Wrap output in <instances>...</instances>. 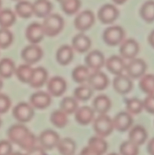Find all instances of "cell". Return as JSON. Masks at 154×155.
Returning <instances> with one entry per match:
<instances>
[{
	"label": "cell",
	"instance_id": "1",
	"mask_svg": "<svg viewBox=\"0 0 154 155\" xmlns=\"http://www.w3.org/2000/svg\"><path fill=\"white\" fill-rule=\"evenodd\" d=\"M42 25L45 36L53 37L62 31L64 27V21L63 18L57 14H50L44 18Z\"/></svg>",
	"mask_w": 154,
	"mask_h": 155
},
{
	"label": "cell",
	"instance_id": "2",
	"mask_svg": "<svg viewBox=\"0 0 154 155\" xmlns=\"http://www.w3.org/2000/svg\"><path fill=\"white\" fill-rule=\"evenodd\" d=\"M93 121V129L97 136L103 138L107 137L114 130L113 119L107 115V114H100Z\"/></svg>",
	"mask_w": 154,
	"mask_h": 155
},
{
	"label": "cell",
	"instance_id": "3",
	"mask_svg": "<svg viewBox=\"0 0 154 155\" xmlns=\"http://www.w3.org/2000/svg\"><path fill=\"white\" fill-rule=\"evenodd\" d=\"M125 37V31L119 26H113L106 29L103 33V39L107 45L116 46L122 43Z\"/></svg>",
	"mask_w": 154,
	"mask_h": 155
},
{
	"label": "cell",
	"instance_id": "4",
	"mask_svg": "<svg viewBox=\"0 0 154 155\" xmlns=\"http://www.w3.org/2000/svg\"><path fill=\"white\" fill-rule=\"evenodd\" d=\"M13 117L21 124H24L31 120L34 117V108L27 102H20L12 110Z\"/></svg>",
	"mask_w": 154,
	"mask_h": 155
},
{
	"label": "cell",
	"instance_id": "5",
	"mask_svg": "<svg viewBox=\"0 0 154 155\" xmlns=\"http://www.w3.org/2000/svg\"><path fill=\"white\" fill-rule=\"evenodd\" d=\"M43 57V51L37 44H31L26 46L21 51V58L28 64H34Z\"/></svg>",
	"mask_w": 154,
	"mask_h": 155
},
{
	"label": "cell",
	"instance_id": "6",
	"mask_svg": "<svg viewBox=\"0 0 154 155\" xmlns=\"http://www.w3.org/2000/svg\"><path fill=\"white\" fill-rule=\"evenodd\" d=\"M30 133L27 127L22 124H14L8 130V138L11 143L16 144L18 146L21 145Z\"/></svg>",
	"mask_w": 154,
	"mask_h": 155
},
{
	"label": "cell",
	"instance_id": "7",
	"mask_svg": "<svg viewBox=\"0 0 154 155\" xmlns=\"http://www.w3.org/2000/svg\"><path fill=\"white\" fill-rule=\"evenodd\" d=\"M95 23V14L90 10H85L80 12L74 20L75 27L81 32L86 31L91 28Z\"/></svg>",
	"mask_w": 154,
	"mask_h": 155
},
{
	"label": "cell",
	"instance_id": "8",
	"mask_svg": "<svg viewBox=\"0 0 154 155\" xmlns=\"http://www.w3.org/2000/svg\"><path fill=\"white\" fill-rule=\"evenodd\" d=\"M146 64L143 59L134 58L131 59L125 67L127 75L131 79H140L146 73Z\"/></svg>",
	"mask_w": 154,
	"mask_h": 155
},
{
	"label": "cell",
	"instance_id": "9",
	"mask_svg": "<svg viewBox=\"0 0 154 155\" xmlns=\"http://www.w3.org/2000/svg\"><path fill=\"white\" fill-rule=\"evenodd\" d=\"M119 12L117 8L112 4H105L100 8L98 12L99 21L104 24H110L118 18Z\"/></svg>",
	"mask_w": 154,
	"mask_h": 155
},
{
	"label": "cell",
	"instance_id": "10",
	"mask_svg": "<svg viewBox=\"0 0 154 155\" xmlns=\"http://www.w3.org/2000/svg\"><path fill=\"white\" fill-rule=\"evenodd\" d=\"M60 136L52 130H45L40 133L39 141L45 150H51L56 148L60 141Z\"/></svg>",
	"mask_w": 154,
	"mask_h": 155
},
{
	"label": "cell",
	"instance_id": "11",
	"mask_svg": "<svg viewBox=\"0 0 154 155\" xmlns=\"http://www.w3.org/2000/svg\"><path fill=\"white\" fill-rule=\"evenodd\" d=\"M88 83V86L93 90L102 91L108 86L110 80L104 72L101 71H95L92 74H90Z\"/></svg>",
	"mask_w": 154,
	"mask_h": 155
},
{
	"label": "cell",
	"instance_id": "12",
	"mask_svg": "<svg viewBox=\"0 0 154 155\" xmlns=\"http://www.w3.org/2000/svg\"><path fill=\"white\" fill-rule=\"evenodd\" d=\"M140 50L139 44L134 39H128L122 42L119 47V53L123 59H131L136 58Z\"/></svg>",
	"mask_w": 154,
	"mask_h": 155
},
{
	"label": "cell",
	"instance_id": "13",
	"mask_svg": "<svg viewBox=\"0 0 154 155\" xmlns=\"http://www.w3.org/2000/svg\"><path fill=\"white\" fill-rule=\"evenodd\" d=\"M113 122L115 130L123 133L131 128L133 124L132 115L127 111L119 112L113 118Z\"/></svg>",
	"mask_w": 154,
	"mask_h": 155
},
{
	"label": "cell",
	"instance_id": "14",
	"mask_svg": "<svg viewBox=\"0 0 154 155\" xmlns=\"http://www.w3.org/2000/svg\"><path fill=\"white\" fill-rule=\"evenodd\" d=\"M26 38L31 44H38L45 36L42 25L39 23H32L26 29Z\"/></svg>",
	"mask_w": 154,
	"mask_h": 155
},
{
	"label": "cell",
	"instance_id": "15",
	"mask_svg": "<svg viewBox=\"0 0 154 155\" xmlns=\"http://www.w3.org/2000/svg\"><path fill=\"white\" fill-rule=\"evenodd\" d=\"M51 103V95L49 93L39 91L30 96V104L33 108L38 110H44L50 106Z\"/></svg>",
	"mask_w": 154,
	"mask_h": 155
},
{
	"label": "cell",
	"instance_id": "16",
	"mask_svg": "<svg viewBox=\"0 0 154 155\" xmlns=\"http://www.w3.org/2000/svg\"><path fill=\"white\" fill-rule=\"evenodd\" d=\"M113 86L114 90L121 95H125L131 91L133 88V83L131 78L128 75L119 74L116 75L113 79Z\"/></svg>",
	"mask_w": 154,
	"mask_h": 155
},
{
	"label": "cell",
	"instance_id": "17",
	"mask_svg": "<svg viewBox=\"0 0 154 155\" xmlns=\"http://www.w3.org/2000/svg\"><path fill=\"white\" fill-rule=\"evenodd\" d=\"M48 93L54 97L61 96L66 89V82L61 77H54L47 82Z\"/></svg>",
	"mask_w": 154,
	"mask_h": 155
},
{
	"label": "cell",
	"instance_id": "18",
	"mask_svg": "<svg viewBox=\"0 0 154 155\" xmlns=\"http://www.w3.org/2000/svg\"><path fill=\"white\" fill-rule=\"evenodd\" d=\"M105 58L104 54L99 50H94L88 53L85 57V64L90 69L95 71H100L105 65Z\"/></svg>",
	"mask_w": 154,
	"mask_h": 155
},
{
	"label": "cell",
	"instance_id": "19",
	"mask_svg": "<svg viewBox=\"0 0 154 155\" xmlns=\"http://www.w3.org/2000/svg\"><path fill=\"white\" fill-rule=\"evenodd\" d=\"M48 71L42 67H38L33 68L28 84L34 89H39L48 82Z\"/></svg>",
	"mask_w": 154,
	"mask_h": 155
},
{
	"label": "cell",
	"instance_id": "20",
	"mask_svg": "<svg viewBox=\"0 0 154 155\" xmlns=\"http://www.w3.org/2000/svg\"><path fill=\"white\" fill-rule=\"evenodd\" d=\"M106 68L107 71L114 75H119L125 70V64L124 59L121 56L113 55L106 60Z\"/></svg>",
	"mask_w": 154,
	"mask_h": 155
},
{
	"label": "cell",
	"instance_id": "21",
	"mask_svg": "<svg viewBox=\"0 0 154 155\" xmlns=\"http://www.w3.org/2000/svg\"><path fill=\"white\" fill-rule=\"evenodd\" d=\"M95 112L93 107L89 106L79 107L74 114L75 121L80 125H88L95 120Z\"/></svg>",
	"mask_w": 154,
	"mask_h": 155
},
{
	"label": "cell",
	"instance_id": "22",
	"mask_svg": "<svg viewBox=\"0 0 154 155\" xmlns=\"http://www.w3.org/2000/svg\"><path fill=\"white\" fill-rule=\"evenodd\" d=\"M148 137V133L146 129L140 125L132 127L128 133V140L140 146L146 142Z\"/></svg>",
	"mask_w": 154,
	"mask_h": 155
},
{
	"label": "cell",
	"instance_id": "23",
	"mask_svg": "<svg viewBox=\"0 0 154 155\" xmlns=\"http://www.w3.org/2000/svg\"><path fill=\"white\" fill-rule=\"evenodd\" d=\"M91 41L90 38L83 33L75 35L72 40V47L79 53L87 52L91 48Z\"/></svg>",
	"mask_w": 154,
	"mask_h": 155
},
{
	"label": "cell",
	"instance_id": "24",
	"mask_svg": "<svg viewBox=\"0 0 154 155\" xmlns=\"http://www.w3.org/2000/svg\"><path fill=\"white\" fill-rule=\"evenodd\" d=\"M74 49L69 45H63L57 49L56 53L57 61L62 66L68 65L73 59Z\"/></svg>",
	"mask_w": 154,
	"mask_h": 155
},
{
	"label": "cell",
	"instance_id": "25",
	"mask_svg": "<svg viewBox=\"0 0 154 155\" xmlns=\"http://www.w3.org/2000/svg\"><path fill=\"white\" fill-rule=\"evenodd\" d=\"M93 109L99 114H106L111 107L112 102L108 96L105 95H99L94 99Z\"/></svg>",
	"mask_w": 154,
	"mask_h": 155
},
{
	"label": "cell",
	"instance_id": "26",
	"mask_svg": "<svg viewBox=\"0 0 154 155\" xmlns=\"http://www.w3.org/2000/svg\"><path fill=\"white\" fill-rule=\"evenodd\" d=\"M33 4L34 15L39 18H46L51 14L53 8L49 0H36Z\"/></svg>",
	"mask_w": 154,
	"mask_h": 155
},
{
	"label": "cell",
	"instance_id": "27",
	"mask_svg": "<svg viewBox=\"0 0 154 155\" xmlns=\"http://www.w3.org/2000/svg\"><path fill=\"white\" fill-rule=\"evenodd\" d=\"M56 148L61 155H74L76 149V145L70 138H63L60 139Z\"/></svg>",
	"mask_w": 154,
	"mask_h": 155
},
{
	"label": "cell",
	"instance_id": "28",
	"mask_svg": "<svg viewBox=\"0 0 154 155\" xmlns=\"http://www.w3.org/2000/svg\"><path fill=\"white\" fill-rule=\"evenodd\" d=\"M15 13L21 18H30L34 15L33 4L28 1H20L15 5Z\"/></svg>",
	"mask_w": 154,
	"mask_h": 155
},
{
	"label": "cell",
	"instance_id": "29",
	"mask_svg": "<svg viewBox=\"0 0 154 155\" xmlns=\"http://www.w3.org/2000/svg\"><path fill=\"white\" fill-rule=\"evenodd\" d=\"M16 67L13 61L8 58L0 60V77L4 79L10 78L15 73Z\"/></svg>",
	"mask_w": 154,
	"mask_h": 155
},
{
	"label": "cell",
	"instance_id": "30",
	"mask_svg": "<svg viewBox=\"0 0 154 155\" xmlns=\"http://www.w3.org/2000/svg\"><path fill=\"white\" fill-rule=\"evenodd\" d=\"M16 21V15L11 9L5 8L0 10V27L7 28L11 27Z\"/></svg>",
	"mask_w": 154,
	"mask_h": 155
},
{
	"label": "cell",
	"instance_id": "31",
	"mask_svg": "<svg viewBox=\"0 0 154 155\" xmlns=\"http://www.w3.org/2000/svg\"><path fill=\"white\" fill-rule=\"evenodd\" d=\"M139 87L140 90L146 95L154 94V75L144 74L139 80Z\"/></svg>",
	"mask_w": 154,
	"mask_h": 155
},
{
	"label": "cell",
	"instance_id": "32",
	"mask_svg": "<svg viewBox=\"0 0 154 155\" xmlns=\"http://www.w3.org/2000/svg\"><path fill=\"white\" fill-rule=\"evenodd\" d=\"M140 15L142 19L146 23L154 21V1L148 0L145 2L140 9Z\"/></svg>",
	"mask_w": 154,
	"mask_h": 155
},
{
	"label": "cell",
	"instance_id": "33",
	"mask_svg": "<svg viewBox=\"0 0 154 155\" xmlns=\"http://www.w3.org/2000/svg\"><path fill=\"white\" fill-rule=\"evenodd\" d=\"M89 76H90V72H89L88 68L85 65H79V66L75 67L72 70V79L75 83H79V84L88 82Z\"/></svg>",
	"mask_w": 154,
	"mask_h": 155
},
{
	"label": "cell",
	"instance_id": "34",
	"mask_svg": "<svg viewBox=\"0 0 154 155\" xmlns=\"http://www.w3.org/2000/svg\"><path fill=\"white\" fill-rule=\"evenodd\" d=\"M51 123L55 127L59 129L63 128L68 124V117L66 113L60 110H56L51 113L50 116Z\"/></svg>",
	"mask_w": 154,
	"mask_h": 155
},
{
	"label": "cell",
	"instance_id": "35",
	"mask_svg": "<svg viewBox=\"0 0 154 155\" xmlns=\"http://www.w3.org/2000/svg\"><path fill=\"white\" fill-rule=\"evenodd\" d=\"M33 71V68H32L31 65L28 64H24L16 68L14 74L20 81L24 83H29Z\"/></svg>",
	"mask_w": 154,
	"mask_h": 155
},
{
	"label": "cell",
	"instance_id": "36",
	"mask_svg": "<svg viewBox=\"0 0 154 155\" xmlns=\"http://www.w3.org/2000/svg\"><path fill=\"white\" fill-rule=\"evenodd\" d=\"M60 107L67 115L72 114L79 108L78 101L73 97H65L60 102Z\"/></svg>",
	"mask_w": 154,
	"mask_h": 155
},
{
	"label": "cell",
	"instance_id": "37",
	"mask_svg": "<svg viewBox=\"0 0 154 155\" xmlns=\"http://www.w3.org/2000/svg\"><path fill=\"white\" fill-rule=\"evenodd\" d=\"M74 98L77 101H86L90 99L93 95V89L89 86H79L75 89L73 92Z\"/></svg>",
	"mask_w": 154,
	"mask_h": 155
},
{
	"label": "cell",
	"instance_id": "38",
	"mask_svg": "<svg viewBox=\"0 0 154 155\" xmlns=\"http://www.w3.org/2000/svg\"><path fill=\"white\" fill-rule=\"evenodd\" d=\"M125 104H126L127 112L131 115L139 114L143 110V101L139 98H128L125 101Z\"/></svg>",
	"mask_w": 154,
	"mask_h": 155
},
{
	"label": "cell",
	"instance_id": "39",
	"mask_svg": "<svg viewBox=\"0 0 154 155\" xmlns=\"http://www.w3.org/2000/svg\"><path fill=\"white\" fill-rule=\"evenodd\" d=\"M88 145L91 147L92 148L96 150L97 151L101 154H104L106 153L107 148H108V144L104 140V139L101 136H93L90 138L88 142Z\"/></svg>",
	"mask_w": 154,
	"mask_h": 155
},
{
	"label": "cell",
	"instance_id": "40",
	"mask_svg": "<svg viewBox=\"0 0 154 155\" xmlns=\"http://www.w3.org/2000/svg\"><path fill=\"white\" fill-rule=\"evenodd\" d=\"M61 8L65 14L68 15H72L77 13L81 7L80 0H66L60 4Z\"/></svg>",
	"mask_w": 154,
	"mask_h": 155
},
{
	"label": "cell",
	"instance_id": "41",
	"mask_svg": "<svg viewBox=\"0 0 154 155\" xmlns=\"http://www.w3.org/2000/svg\"><path fill=\"white\" fill-rule=\"evenodd\" d=\"M119 153L121 155H138L139 146L130 140L125 141L120 145Z\"/></svg>",
	"mask_w": 154,
	"mask_h": 155
},
{
	"label": "cell",
	"instance_id": "42",
	"mask_svg": "<svg viewBox=\"0 0 154 155\" xmlns=\"http://www.w3.org/2000/svg\"><path fill=\"white\" fill-rule=\"evenodd\" d=\"M14 36L7 28H0V48H7L12 44Z\"/></svg>",
	"mask_w": 154,
	"mask_h": 155
},
{
	"label": "cell",
	"instance_id": "43",
	"mask_svg": "<svg viewBox=\"0 0 154 155\" xmlns=\"http://www.w3.org/2000/svg\"><path fill=\"white\" fill-rule=\"evenodd\" d=\"M36 142H37V139H36V136L33 133L30 132L28 136H27V138L24 139V142L21 144L19 147H21L24 151H28L31 150L32 148H34L35 146H36Z\"/></svg>",
	"mask_w": 154,
	"mask_h": 155
},
{
	"label": "cell",
	"instance_id": "44",
	"mask_svg": "<svg viewBox=\"0 0 154 155\" xmlns=\"http://www.w3.org/2000/svg\"><path fill=\"white\" fill-rule=\"evenodd\" d=\"M11 106V101L8 95L0 93V114L8 112Z\"/></svg>",
	"mask_w": 154,
	"mask_h": 155
},
{
	"label": "cell",
	"instance_id": "45",
	"mask_svg": "<svg viewBox=\"0 0 154 155\" xmlns=\"http://www.w3.org/2000/svg\"><path fill=\"white\" fill-rule=\"evenodd\" d=\"M143 109L150 114H154V94L147 95L143 101Z\"/></svg>",
	"mask_w": 154,
	"mask_h": 155
},
{
	"label": "cell",
	"instance_id": "46",
	"mask_svg": "<svg viewBox=\"0 0 154 155\" xmlns=\"http://www.w3.org/2000/svg\"><path fill=\"white\" fill-rule=\"evenodd\" d=\"M12 152V145L10 141H0V155H11Z\"/></svg>",
	"mask_w": 154,
	"mask_h": 155
},
{
	"label": "cell",
	"instance_id": "47",
	"mask_svg": "<svg viewBox=\"0 0 154 155\" xmlns=\"http://www.w3.org/2000/svg\"><path fill=\"white\" fill-rule=\"evenodd\" d=\"M26 155H46L45 149L42 147L35 146L30 151H27Z\"/></svg>",
	"mask_w": 154,
	"mask_h": 155
},
{
	"label": "cell",
	"instance_id": "48",
	"mask_svg": "<svg viewBox=\"0 0 154 155\" xmlns=\"http://www.w3.org/2000/svg\"><path fill=\"white\" fill-rule=\"evenodd\" d=\"M79 155H102L100 154L98 151H97L96 150L92 148L90 146H86L84 148H82V150L80 152Z\"/></svg>",
	"mask_w": 154,
	"mask_h": 155
},
{
	"label": "cell",
	"instance_id": "49",
	"mask_svg": "<svg viewBox=\"0 0 154 155\" xmlns=\"http://www.w3.org/2000/svg\"><path fill=\"white\" fill-rule=\"evenodd\" d=\"M146 150L149 155H154V138L149 141L147 146H146Z\"/></svg>",
	"mask_w": 154,
	"mask_h": 155
},
{
	"label": "cell",
	"instance_id": "50",
	"mask_svg": "<svg viewBox=\"0 0 154 155\" xmlns=\"http://www.w3.org/2000/svg\"><path fill=\"white\" fill-rule=\"evenodd\" d=\"M148 42H149L150 46L154 48V30H152L151 33H149V36H148Z\"/></svg>",
	"mask_w": 154,
	"mask_h": 155
},
{
	"label": "cell",
	"instance_id": "51",
	"mask_svg": "<svg viewBox=\"0 0 154 155\" xmlns=\"http://www.w3.org/2000/svg\"><path fill=\"white\" fill-rule=\"evenodd\" d=\"M126 1L127 0H113V2L117 5H122L125 2H126Z\"/></svg>",
	"mask_w": 154,
	"mask_h": 155
},
{
	"label": "cell",
	"instance_id": "52",
	"mask_svg": "<svg viewBox=\"0 0 154 155\" xmlns=\"http://www.w3.org/2000/svg\"><path fill=\"white\" fill-rule=\"evenodd\" d=\"M11 155H26V154H22V153H20V152H12Z\"/></svg>",
	"mask_w": 154,
	"mask_h": 155
},
{
	"label": "cell",
	"instance_id": "53",
	"mask_svg": "<svg viewBox=\"0 0 154 155\" xmlns=\"http://www.w3.org/2000/svg\"><path fill=\"white\" fill-rule=\"evenodd\" d=\"M2 86H3V82H2V78L0 77V90L2 89Z\"/></svg>",
	"mask_w": 154,
	"mask_h": 155
},
{
	"label": "cell",
	"instance_id": "54",
	"mask_svg": "<svg viewBox=\"0 0 154 155\" xmlns=\"http://www.w3.org/2000/svg\"><path fill=\"white\" fill-rule=\"evenodd\" d=\"M57 1L58 2L60 3V4H61L62 2H64V1H66V0H57Z\"/></svg>",
	"mask_w": 154,
	"mask_h": 155
},
{
	"label": "cell",
	"instance_id": "55",
	"mask_svg": "<svg viewBox=\"0 0 154 155\" xmlns=\"http://www.w3.org/2000/svg\"><path fill=\"white\" fill-rule=\"evenodd\" d=\"M108 155H119V154H116V153H111V154H108Z\"/></svg>",
	"mask_w": 154,
	"mask_h": 155
},
{
	"label": "cell",
	"instance_id": "56",
	"mask_svg": "<svg viewBox=\"0 0 154 155\" xmlns=\"http://www.w3.org/2000/svg\"><path fill=\"white\" fill-rule=\"evenodd\" d=\"M1 7H2V1L0 0V10H1Z\"/></svg>",
	"mask_w": 154,
	"mask_h": 155
},
{
	"label": "cell",
	"instance_id": "57",
	"mask_svg": "<svg viewBox=\"0 0 154 155\" xmlns=\"http://www.w3.org/2000/svg\"><path fill=\"white\" fill-rule=\"evenodd\" d=\"M1 125H2V120L1 118H0V127H1Z\"/></svg>",
	"mask_w": 154,
	"mask_h": 155
},
{
	"label": "cell",
	"instance_id": "58",
	"mask_svg": "<svg viewBox=\"0 0 154 155\" xmlns=\"http://www.w3.org/2000/svg\"><path fill=\"white\" fill-rule=\"evenodd\" d=\"M15 1H17V0H15Z\"/></svg>",
	"mask_w": 154,
	"mask_h": 155
}]
</instances>
